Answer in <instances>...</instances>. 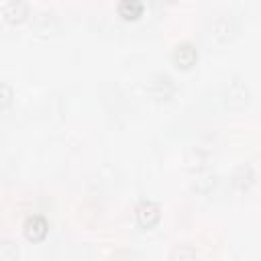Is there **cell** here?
I'll list each match as a JSON object with an SVG mask.
<instances>
[{
  "instance_id": "cell-5",
  "label": "cell",
  "mask_w": 261,
  "mask_h": 261,
  "mask_svg": "<svg viewBox=\"0 0 261 261\" xmlns=\"http://www.w3.org/2000/svg\"><path fill=\"white\" fill-rule=\"evenodd\" d=\"M143 12V4L141 0H120L118 2V14L126 20H135L139 18Z\"/></svg>"
},
{
  "instance_id": "cell-1",
  "label": "cell",
  "mask_w": 261,
  "mask_h": 261,
  "mask_svg": "<svg viewBox=\"0 0 261 261\" xmlns=\"http://www.w3.org/2000/svg\"><path fill=\"white\" fill-rule=\"evenodd\" d=\"M137 220L141 226L145 228H151L153 224H157L159 220V208L153 204V202H141L137 206Z\"/></svg>"
},
{
  "instance_id": "cell-4",
  "label": "cell",
  "mask_w": 261,
  "mask_h": 261,
  "mask_svg": "<svg viewBox=\"0 0 261 261\" xmlns=\"http://www.w3.org/2000/svg\"><path fill=\"white\" fill-rule=\"evenodd\" d=\"M27 4L22 2V0H8L6 2V6H4V18L8 20V22H20L24 16H27Z\"/></svg>"
},
{
  "instance_id": "cell-3",
  "label": "cell",
  "mask_w": 261,
  "mask_h": 261,
  "mask_svg": "<svg viewBox=\"0 0 261 261\" xmlns=\"http://www.w3.org/2000/svg\"><path fill=\"white\" fill-rule=\"evenodd\" d=\"M24 234H27V239H31V241H41V239H45V234H47V222H45L41 216L29 218L27 224H24Z\"/></svg>"
},
{
  "instance_id": "cell-6",
  "label": "cell",
  "mask_w": 261,
  "mask_h": 261,
  "mask_svg": "<svg viewBox=\"0 0 261 261\" xmlns=\"http://www.w3.org/2000/svg\"><path fill=\"white\" fill-rule=\"evenodd\" d=\"M169 2H173V0H169Z\"/></svg>"
},
{
  "instance_id": "cell-2",
  "label": "cell",
  "mask_w": 261,
  "mask_h": 261,
  "mask_svg": "<svg viewBox=\"0 0 261 261\" xmlns=\"http://www.w3.org/2000/svg\"><path fill=\"white\" fill-rule=\"evenodd\" d=\"M196 59H198V53H196V49H194L192 45H188V43L175 47V51H173V63H175L177 67H181V69L192 67Z\"/></svg>"
}]
</instances>
